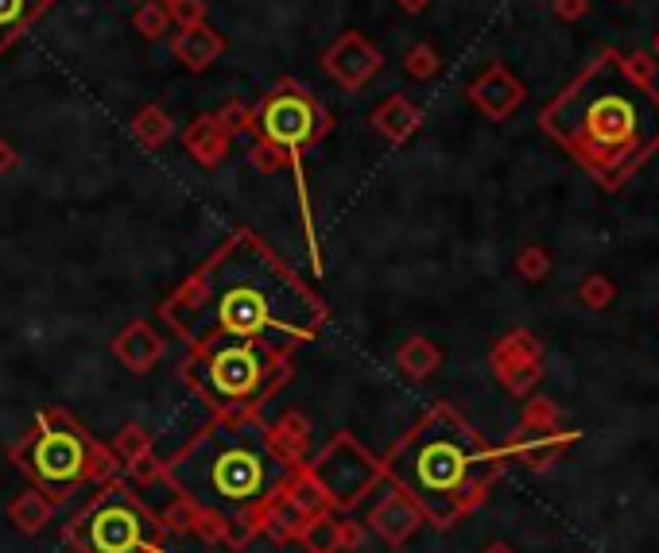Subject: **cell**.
<instances>
[{
  "mask_svg": "<svg viewBox=\"0 0 659 553\" xmlns=\"http://www.w3.org/2000/svg\"><path fill=\"white\" fill-rule=\"evenodd\" d=\"M524 426L527 430H539V433H555V426H559V411H555L547 399H535L524 414Z\"/></svg>",
  "mask_w": 659,
  "mask_h": 553,
  "instance_id": "obj_18",
  "label": "cell"
},
{
  "mask_svg": "<svg viewBox=\"0 0 659 553\" xmlns=\"http://www.w3.org/2000/svg\"><path fill=\"white\" fill-rule=\"evenodd\" d=\"M651 47H656V59H659V32H656V43H651Z\"/></svg>",
  "mask_w": 659,
  "mask_h": 553,
  "instance_id": "obj_25",
  "label": "cell"
},
{
  "mask_svg": "<svg viewBox=\"0 0 659 553\" xmlns=\"http://www.w3.org/2000/svg\"><path fill=\"white\" fill-rule=\"evenodd\" d=\"M539 128L613 193L659 151V89L609 47L539 113Z\"/></svg>",
  "mask_w": 659,
  "mask_h": 553,
  "instance_id": "obj_2",
  "label": "cell"
},
{
  "mask_svg": "<svg viewBox=\"0 0 659 553\" xmlns=\"http://www.w3.org/2000/svg\"><path fill=\"white\" fill-rule=\"evenodd\" d=\"M136 24H140L144 36H160L163 24H167V16H163V12H156V4H148V9L140 12V20H136Z\"/></svg>",
  "mask_w": 659,
  "mask_h": 553,
  "instance_id": "obj_21",
  "label": "cell"
},
{
  "mask_svg": "<svg viewBox=\"0 0 659 553\" xmlns=\"http://www.w3.org/2000/svg\"><path fill=\"white\" fill-rule=\"evenodd\" d=\"M489 553H512V550H508V545H493Z\"/></svg>",
  "mask_w": 659,
  "mask_h": 553,
  "instance_id": "obj_24",
  "label": "cell"
},
{
  "mask_svg": "<svg viewBox=\"0 0 659 553\" xmlns=\"http://www.w3.org/2000/svg\"><path fill=\"white\" fill-rule=\"evenodd\" d=\"M408 71L415 74V78H431V74H435V51H431V47H415L408 59Z\"/></svg>",
  "mask_w": 659,
  "mask_h": 553,
  "instance_id": "obj_20",
  "label": "cell"
},
{
  "mask_svg": "<svg viewBox=\"0 0 659 553\" xmlns=\"http://www.w3.org/2000/svg\"><path fill=\"white\" fill-rule=\"evenodd\" d=\"M555 12H559L562 20H582L589 12L586 0H555Z\"/></svg>",
  "mask_w": 659,
  "mask_h": 553,
  "instance_id": "obj_22",
  "label": "cell"
},
{
  "mask_svg": "<svg viewBox=\"0 0 659 553\" xmlns=\"http://www.w3.org/2000/svg\"><path fill=\"white\" fill-rule=\"evenodd\" d=\"M47 9L51 0H0V51L16 43Z\"/></svg>",
  "mask_w": 659,
  "mask_h": 553,
  "instance_id": "obj_12",
  "label": "cell"
},
{
  "mask_svg": "<svg viewBox=\"0 0 659 553\" xmlns=\"http://www.w3.org/2000/svg\"><path fill=\"white\" fill-rule=\"evenodd\" d=\"M403 364L411 368V376H427V372L438 364V352L431 349L427 341H415L408 352H403Z\"/></svg>",
  "mask_w": 659,
  "mask_h": 553,
  "instance_id": "obj_19",
  "label": "cell"
},
{
  "mask_svg": "<svg viewBox=\"0 0 659 553\" xmlns=\"http://www.w3.org/2000/svg\"><path fill=\"white\" fill-rule=\"evenodd\" d=\"M493 364H497L500 379H505L517 395H527V391L539 384V344H535L532 334L508 337L497 349V356H493Z\"/></svg>",
  "mask_w": 659,
  "mask_h": 553,
  "instance_id": "obj_9",
  "label": "cell"
},
{
  "mask_svg": "<svg viewBox=\"0 0 659 553\" xmlns=\"http://www.w3.org/2000/svg\"><path fill=\"white\" fill-rule=\"evenodd\" d=\"M257 133L264 136L272 148L287 151H303L307 143H314L322 133H326V113L314 101L311 93H303L299 86L284 81L272 93L264 97V105L257 109Z\"/></svg>",
  "mask_w": 659,
  "mask_h": 553,
  "instance_id": "obj_8",
  "label": "cell"
},
{
  "mask_svg": "<svg viewBox=\"0 0 659 553\" xmlns=\"http://www.w3.org/2000/svg\"><path fill=\"white\" fill-rule=\"evenodd\" d=\"M291 480V461L252 414H222L171 465V483L225 523L257 515Z\"/></svg>",
  "mask_w": 659,
  "mask_h": 553,
  "instance_id": "obj_3",
  "label": "cell"
},
{
  "mask_svg": "<svg viewBox=\"0 0 659 553\" xmlns=\"http://www.w3.org/2000/svg\"><path fill=\"white\" fill-rule=\"evenodd\" d=\"M579 299L586 310H609V302L617 299V287L609 282V275H589L579 287Z\"/></svg>",
  "mask_w": 659,
  "mask_h": 553,
  "instance_id": "obj_16",
  "label": "cell"
},
{
  "mask_svg": "<svg viewBox=\"0 0 659 553\" xmlns=\"http://www.w3.org/2000/svg\"><path fill=\"white\" fill-rule=\"evenodd\" d=\"M71 542L82 553H160L152 515L125 488H109L86 503V511L74 518Z\"/></svg>",
  "mask_w": 659,
  "mask_h": 553,
  "instance_id": "obj_7",
  "label": "cell"
},
{
  "mask_svg": "<svg viewBox=\"0 0 659 553\" xmlns=\"http://www.w3.org/2000/svg\"><path fill=\"white\" fill-rule=\"evenodd\" d=\"M163 314L190 349L214 337H237L284 352L314 341L326 310L252 232H233Z\"/></svg>",
  "mask_w": 659,
  "mask_h": 553,
  "instance_id": "obj_1",
  "label": "cell"
},
{
  "mask_svg": "<svg viewBox=\"0 0 659 553\" xmlns=\"http://www.w3.org/2000/svg\"><path fill=\"white\" fill-rule=\"evenodd\" d=\"M388 473L431 523L450 527L485 500L500 476V457L455 406H435L388 453Z\"/></svg>",
  "mask_w": 659,
  "mask_h": 553,
  "instance_id": "obj_4",
  "label": "cell"
},
{
  "mask_svg": "<svg viewBox=\"0 0 659 553\" xmlns=\"http://www.w3.org/2000/svg\"><path fill=\"white\" fill-rule=\"evenodd\" d=\"M470 101L482 109L489 121H508L524 101V86H520L505 66H489L482 78L470 86Z\"/></svg>",
  "mask_w": 659,
  "mask_h": 553,
  "instance_id": "obj_10",
  "label": "cell"
},
{
  "mask_svg": "<svg viewBox=\"0 0 659 553\" xmlns=\"http://www.w3.org/2000/svg\"><path fill=\"white\" fill-rule=\"evenodd\" d=\"M175 51L187 59V66H206V62L214 59L217 51H222V39L210 36L206 27H187V36L178 39Z\"/></svg>",
  "mask_w": 659,
  "mask_h": 553,
  "instance_id": "obj_13",
  "label": "cell"
},
{
  "mask_svg": "<svg viewBox=\"0 0 659 553\" xmlns=\"http://www.w3.org/2000/svg\"><path fill=\"white\" fill-rule=\"evenodd\" d=\"M520 275H524L527 282H539L547 279V272H551V255L544 252V248H524V255H520Z\"/></svg>",
  "mask_w": 659,
  "mask_h": 553,
  "instance_id": "obj_17",
  "label": "cell"
},
{
  "mask_svg": "<svg viewBox=\"0 0 659 553\" xmlns=\"http://www.w3.org/2000/svg\"><path fill=\"white\" fill-rule=\"evenodd\" d=\"M376 124H381V128L393 136V140H403V136H408L411 128L419 124V113L408 105V101H403V97H393V101H388V105L376 113Z\"/></svg>",
  "mask_w": 659,
  "mask_h": 553,
  "instance_id": "obj_14",
  "label": "cell"
},
{
  "mask_svg": "<svg viewBox=\"0 0 659 553\" xmlns=\"http://www.w3.org/2000/svg\"><path fill=\"white\" fill-rule=\"evenodd\" d=\"M187 148L195 151L202 163H214L225 151V140L217 136V121H198L195 133H187Z\"/></svg>",
  "mask_w": 659,
  "mask_h": 553,
  "instance_id": "obj_15",
  "label": "cell"
},
{
  "mask_svg": "<svg viewBox=\"0 0 659 553\" xmlns=\"http://www.w3.org/2000/svg\"><path fill=\"white\" fill-rule=\"evenodd\" d=\"M376 66H381V54L361 43L357 36H346L326 54V71L338 81H346V86H361L369 74H376Z\"/></svg>",
  "mask_w": 659,
  "mask_h": 553,
  "instance_id": "obj_11",
  "label": "cell"
},
{
  "mask_svg": "<svg viewBox=\"0 0 659 553\" xmlns=\"http://www.w3.org/2000/svg\"><path fill=\"white\" fill-rule=\"evenodd\" d=\"M20 465L51 500H66L105 468V457L71 418H43L39 433L20 449Z\"/></svg>",
  "mask_w": 659,
  "mask_h": 553,
  "instance_id": "obj_6",
  "label": "cell"
},
{
  "mask_svg": "<svg viewBox=\"0 0 659 553\" xmlns=\"http://www.w3.org/2000/svg\"><path fill=\"white\" fill-rule=\"evenodd\" d=\"M187 376L222 414H249L279 379V352L260 341L214 337L190 349Z\"/></svg>",
  "mask_w": 659,
  "mask_h": 553,
  "instance_id": "obj_5",
  "label": "cell"
},
{
  "mask_svg": "<svg viewBox=\"0 0 659 553\" xmlns=\"http://www.w3.org/2000/svg\"><path fill=\"white\" fill-rule=\"evenodd\" d=\"M403 9H411V12H419V9H427V0H400Z\"/></svg>",
  "mask_w": 659,
  "mask_h": 553,
  "instance_id": "obj_23",
  "label": "cell"
}]
</instances>
